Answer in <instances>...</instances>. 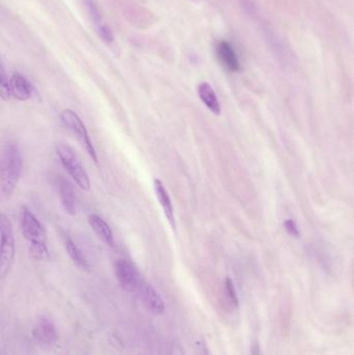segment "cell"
I'll use <instances>...</instances> for the list:
<instances>
[{"instance_id": "obj_21", "label": "cell", "mask_w": 354, "mask_h": 355, "mask_svg": "<svg viewBox=\"0 0 354 355\" xmlns=\"http://www.w3.org/2000/svg\"><path fill=\"white\" fill-rule=\"evenodd\" d=\"M199 347L201 348L202 355H211L209 348H208L207 344H206L205 342H199Z\"/></svg>"}, {"instance_id": "obj_4", "label": "cell", "mask_w": 354, "mask_h": 355, "mask_svg": "<svg viewBox=\"0 0 354 355\" xmlns=\"http://www.w3.org/2000/svg\"><path fill=\"white\" fill-rule=\"evenodd\" d=\"M60 120H62L64 127L69 129V130L77 137V139L82 144V146H85L89 157L91 158L94 162L97 164V152H96L95 147H94L93 143H91L89 132H87V127L83 124L80 116H79L74 110H64V112H62V114H60Z\"/></svg>"}, {"instance_id": "obj_14", "label": "cell", "mask_w": 354, "mask_h": 355, "mask_svg": "<svg viewBox=\"0 0 354 355\" xmlns=\"http://www.w3.org/2000/svg\"><path fill=\"white\" fill-rule=\"evenodd\" d=\"M197 95L203 102L204 105L215 116H220L222 108H220V100L213 87L208 83H200L197 87Z\"/></svg>"}, {"instance_id": "obj_3", "label": "cell", "mask_w": 354, "mask_h": 355, "mask_svg": "<svg viewBox=\"0 0 354 355\" xmlns=\"http://www.w3.org/2000/svg\"><path fill=\"white\" fill-rule=\"evenodd\" d=\"M55 152L58 159L60 160V164L72 178L73 181L80 189L89 191L91 188L89 175L75 154L74 150L66 144L60 143L55 145Z\"/></svg>"}, {"instance_id": "obj_6", "label": "cell", "mask_w": 354, "mask_h": 355, "mask_svg": "<svg viewBox=\"0 0 354 355\" xmlns=\"http://www.w3.org/2000/svg\"><path fill=\"white\" fill-rule=\"evenodd\" d=\"M114 273L122 289L127 292H134L141 289V279L136 267L127 260H118L114 264Z\"/></svg>"}, {"instance_id": "obj_19", "label": "cell", "mask_w": 354, "mask_h": 355, "mask_svg": "<svg viewBox=\"0 0 354 355\" xmlns=\"http://www.w3.org/2000/svg\"><path fill=\"white\" fill-rule=\"evenodd\" d=\"M284 227L289 235L293 236V237H299V235H301L297 223H295L294 220H292V219H287V220H285Z\"/></svg>"}, {"instance_id": "obj_8", "label": "cell", "mask_w": 354, "mask_h": 355, "mask_svg": "<svg viewBox=\"0 0 354 355\" xmlns=\"http://www.w3.org/2000/svg\"><path fill=\"white\" fill-rule=\"evenodd\" d=\"M153 185L158 202H159L160 206H161L162 210H163L164 216L168 219L172 232L177 233L176 217H175L174 207H172L170 194H168L166 186L163 185V183L159 179H154Z\"/></svg>"}, {"instance_id": "obj_9", "label": "cell", "mask_w": 354, "mask_h": 355, "mask_svg": "<svg viewBox=\"0 0 354 355\" xmlns=\"http://www.w3.org/2000/svg\"><path fill=\"white\" fill-rule=\"evenodd\" d=\"M83 3H85L87 12H89V17H91V21L95 25L98 35L101 37L104 43H112L114 42V33H112V29L104 23L97 4L95 3L94 0H83Z\"/></svg>"}, {"instance_id": "obj_15", "label": "cell", "mask_w": 354, "mask_h": 355, "mask_svg": "<svg viewBox=\"0 0 354 355\" xmlns=\"http://www.w3.org/2000/svg\"><path fill=\"white\" fill-rule=\"evenodd\" d=\"M12 96L19 101H27L33 96V87L23 75L15 73L10 78Z\"/></svg>"}, {"instance_id": "obj_2", "label": "cell", "mask_w": 354, "mask_h": 355, "mask_svg": "<svg viewBox=\"0 0 354 355\" xmlns=\"http://www.w3.org/2000/svg\"><path fill=\"white\" fill-rule=\"evenodd\" d=\"M21 230L25 239L28 241L31 258L37 261L49 260L50 254L46 245L43 225L26 207H23L21 211Z\"/></svg>"}, {"instance_id": "obj_16", "label": "cell", "mask_w": 354, "mask_h": 355, "mask_svg": "<svg viewBox=\"0 0 354 355\" xmlns=\"http://www.w3.org/2000/svg\"><path fill=\"white\" fill-rule=\"evenodd\" d=\"M66 250L68 252L69 256H70L71 260L76 264L77 266L80 268L87 269L89 268V263H87V258L85 254H82L78 246L74 243L71 239H68L66 241Z\"/></svg>"}, {"instance_id": "obj_22", "label": "cell", "mask_w": 354, "mask_h": 355, "mask_svg": "<svg viewBox=\"0 0 354 355\" xmlns=\"http://www.w3.org/2000/svg\"><path fill=\"white\" fill-rule=\"evenodd\" d=\"M251 355H262L261 350H260V346L258 344H255L251 349Z\"/></svg>"}, {"instance_id": "obj_10", "label": "cell", "mask_w": 354, "mask_h": 355, "mask_svg": "<svg viewBox=\"0 0 354 355\" xmlns=\"http://www.w3.org/2000/svg\"><path fill=\"white\" fill-rule=\"evenodd\" d=\"M139 290H141V300L145 309L154 315L163 314L166 311V304L157 290L151 284H143Z\"/></svg>"}, {"instance_id": "obj_20", "label": "cell", "mask_w": 354, "mask_h": 355, "mask_svg": "<svg viewBox=\"0 0 354 355\" xmlns=\"http://www.w3.org/2000/svg\"><path fill=\"white\" fill-rule=\"evenodd\" d=\"M168 355H185V352L180 343H178V342H172V343L170 344Z\"/></svg>"}, {"instance_id": "obj_1", "label": "cell", "mask_w": 354, "mask_h": 355, "mask_svg": "<svg viewBox=\"0 0 354 355\" xmlns=\"http://www.w3.org/2000/svg\"><path fill=\"white\" fill-rule=\"evenodd\" d=\"M23 158L18 144L8 141L2 150L0 186L2 196H12L22 174Z\"/></svg>"}, {"instance_id": "obj_5", "label": "cell", "mask_w": 354, "mask_h": 355, "mask_svg": "<svg viewBox=\"0 0 354 355\" xmlns=\"http://www.w3.org/2000/svg\"><path fill=\"white\" fill-rule=\"evenodd\" d=\"M0 231H1V263H0V277L8 275L15 258V238L12 225L10 219L2 214L0 217Z\"/></svg>"}, {"instance_id": "obj_17", "label": "cell", "mask_w": 354, "mask_h": 355, "mask_svg": "<svg viewBox=\"0 0 354 355\" xmlns=\"http://www.w3.org/2000/svg\"><path fill=\"white\" fill-rule=\"evenodd\" d=\"M0 92H1V99L3 101H8L12 97L10 80H8V76H6L3 66L1 67V74H0Z\"/></svg>"}, {"instance_id": "obj_11", "label": "cell", "mask_w": 354, "mask_h": 355, "mask_svg": "<svg viewBox=\"0 0 354 355\" xmlns=\"http://www.w3.org/2000/svg\"><path fill=\"white\" fill-rule=\"evenodd\" d=\"M216 54L220 62L232 72L240 71L241 66L234 48L226 41L220 42L216 46Z\"/></svg>"}, {"instance_id": "obj_12", "label": "cell", "mask_w": 354, "mask_h": 355, "mask_svg": "<svg viewBox=\"0 0 354 355\" xmlns=\"http://www.w3.org/2000/svg\"><path fill=\"white\" fill-rule=\"evenodd\" d=\"M57 189L62 208L68 214L75 215L76 213V198H75L74 190H73L70 182L60 177L57 180Z\"/></svg>"}, {"instance_id": "obj_18", "label": "cell", "mask_w": 354, "mask_h": 355, "mask_svg": "<svg viewBox=\"0 0 354 355\" xmlns=\"http://www.w3.org/2000/svg\"><path fill=\"white\" fill-rule=\"evenodd\" d=\"M224 286H226V292L227 296H228L229 300H230L231 304L237 308L238 306V296H237L236 289H235L234 283H233L232 279H227L226 283H224Z\"/></svg>"}, {"instance_id": "obj_13", "label": "cell", "mask_w": 354, "mask_h": 355, "mask_svg": "<svg viewBox=\"0 0 354 355\" xmlns=\"http://www.w3.org/2000/svg\"><path fill=\"white\" fill-rule=\"evenodd\" d=\"M89 223L93 231L97 234L98 237L109 248H114V237L109 225L97 214L89 215Z\"/></svg>"}, {"instance_id": "obj_7", "label": "cell", "mask_w": 354, "mask_h": 355, "mask_svg": "<svg viewBox=\"0 0 354 355\" xmlns=\"http://www.w3.org/2000/svg\"><path fill=\"white\" fill-rule=\"evenodd\" d=\"M33 337L39 345L51 347L57 341V331L51 320L41 317L33 327Z\"/></svg>"}]
</instances>
